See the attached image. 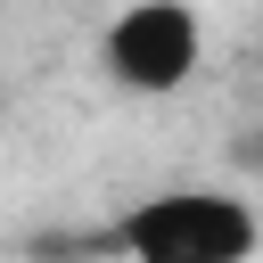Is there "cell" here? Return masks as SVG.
Listing matches in <instances>:
<instances>
[{
  "mask_svg": "<svg viewBox=\"0 0 263 263\" xmlns=\"http://www.w3.org/2000/svg\"><path fill=\"white\" fill-rule=\"evenodd\" d=\"M107 247L123 263H255L263 214L238 189H148L115 214Z\"/></svg>",
  "mask_w": 263,
  "mask_h": 263,
  "instance_id": "1",
  "label": "cell"
},
{
  "mask_svg": "<svg viewBox=\"0 0 263 263\" xmlns=\"http://www.w3.org/2000/svg\"><path fill=\"white\" fill-rule=\"evenodd\" d=\"M197 58H205V25H197V8H181V0H140V8H123V16L107 25V41H99L107 82L132 90V99L181 90V82L197 74Z\"/></svg>",
  "mask_w": 263,
  "mask_h": 263,
  "instance_id": "2",
  "label": "cell"
},
{
  "mask_svg": "<svg viewBox=\"0 0 263 263\" xmlns=\"http://www.w3.org/2000/svg\"><path fill=\"white\" fill-rule=\"evenodd\" d=\"M230 156H238V164H247V173H263V123H247V140H238V148H230Z\"/></svg>",
  "mask_w": 263,
  "mask_h": 263,
  "instance_id": "3",
  "label": "cell"
}]
</instances>
